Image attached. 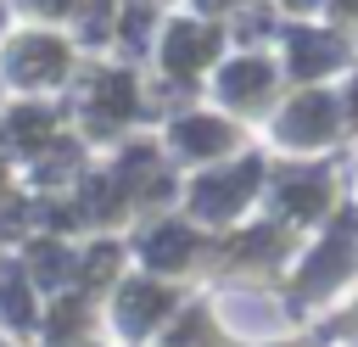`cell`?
Returning <instances> with one entry per match:
<instances>
[{
    "label": "cell",
    "instance_id": "cell-3",
    "mask_svg": "<svg viewBox=\"0 0 358 347\" xmlns=\"http://www.w3.org/2000/svg\"><path fill=\"white\" fill-rule=\"evenodd\" d=\"M324 123H330V101H302L296 112H285V134H296V140H313V134H324Z\"/></svg>",
    "mask_w": 358,
    "mask_h": 347
},
{
    "label": "cell",
    "instance_id": "cell-1",
    "mask_svg": "<svg viewBox=\"0 0 358 347\" xmlns=\"http://www.w3.org/2000/svg\"><path fill=\"white\" fill-rule=\"evenodd\" d=\"M11 67H17L22 78H50V73L62 67V45H50V39H22L17 56H11Z\"/></svg>",
    "mask_w": 358,
    "mask_h": 347
},
{
    "label": "cell",
    "instance_id": "cell-10",
    "mask_svg": "<svg viewBox=\"0 0 358 347\" xmlns=\"http://www.w3.org/2000/svg\"><path fill=\"white\" fill-rule=\"evenodd\" d=\"M296 6H308V0H296Z\"/></svg>",
    "mask_w": 358,
    "mask_h": 347
},
{
    "label": "cell",
    "instance_id": "cell-6",
    "mask_svg": "<svg viewBox=\"0 0 358 347\" xmlns=\"http://www.w3.org/2000/svg\"><path fill=\"white\" fill-rule=\"evenodd\" d=\"M185 146H196V151H218V146H224V129H218V123H185Z\"/></svg>",
    "mask_w": 358,
    "mask_h": 347
},
{
    "label": "cell",
    "instance_id": "cell-5",
    "mask_svg": "<svg viewBox=\"0 0 358 347\" xmlns=\"http://www.w3.org/2000/svg\"><path fill=\"white\" fill-rule=\"evenodd\" d=\"M291 56H296V73H319L336 50H330V45H319L313 34H291Z\"/></svg>",
    "mask_w": 358,
    "mask_h": 347
},
{
    "label": "cell",
    "instance_id": "cell-7",
    "mask_svg": "<svg viewBox=\"0 0 358 347\" xmlns=\"http://www.w3.org/2000/svg\"><path fill=\"white\" fill-rule=\"evenodd\" d=\"M39 6H45V11H62V6H67V0H39Z\"/></svg>",
    "mask_w": 358,
    "mask_h": 347
},
{
    "label": "cell",
    "instance_id": "cell-8",
    "mask_svg": "<svg viewBox=\"0 0 358 347\" xmlns=\"http://www.w3.org/2000/svg\"><path fill=\"white\" fill-rule=\"evenodd\" d=\"M341 11H358V0H341Z\"/></svg>",
    "mask_w": 358,
    "mask_h": 347
},
{
    "label": "cell",
    "instance_id": "cell-2",
    "mask_svg": "<svg viewBox=\"0 0 358 347\" xmlns=\"http://www.w3.org/2000/svg\"><path fill=\"white\" fill-rule=\"evenodd\" d=\"M213 56V34H201V28H173V39H168V62L185 73V67H196V62H207Z\"/></svg>",
    "mask_w": 358,
    "mask_h": 347
},
{
    "label": "cell",
    "instance_id": "cell-4",
    "mask_svg": "<svg viewBox=\"0 0 358 347\" xmlns=\"http://www.w3.org/2000/svg\"><path fill=\"white\" fill-rule=\"evenodd\" d=\"M263 78H268V73H263L257 62H241V67H229V73H224V95H229V101H246V95H257V90H263Z\"/></svg>",
    "mask_w": 358,
    "mask_h": 347
},
{
    "label": "cell",
    "instance_id": "cell-9",
    "mask_svg": "<svg viewBox=\"0 0 358 347\" xmlns=\"http://www.w3.org/2000/svg\"><path fill=\"white\" fill-rule=\"evenodd\" d=\"M207 6H224V0H207Z\"/></svg>",
    "mask_w": 358,
    "mask_h": 347
}]
</instances>
